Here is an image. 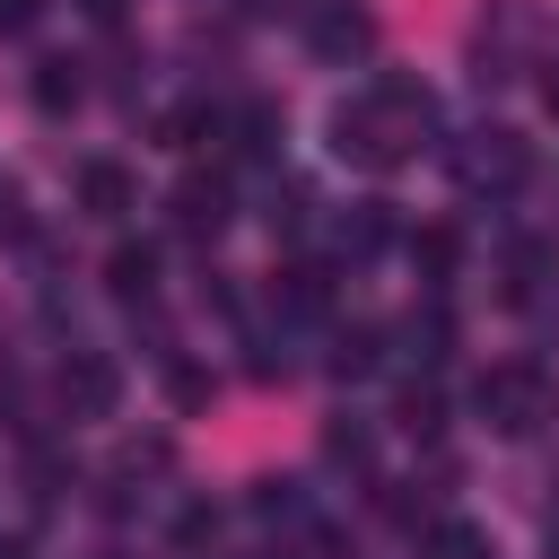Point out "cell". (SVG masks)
<instances>
[{"label": "cell", "mask_w": 559, "mask_h": 559, "mask_svg": "<svg viewBox=\"0 0 559 559\" xmlns=\"http://www.w3.org/2000/svg\"><path fill=\"white\" fill-rule=\"evenodd\" d=\"M323 445H332V463H367V454H376V445H367V428H349V419H341Z\"/></svg>", "instance_id": "9a60e30c"}, {"label": "cell", "mask_w": 559, "mask_h": 559, "mask_svg": "<svg viewBox=\"0 0 559 559\" xmlns=\"http://www.w3.org/2000/svg\"><path fill=\"white\" fill-rule=\"evenodd\" d=\"M44 17V0H0V35H26Z\"/></svg>", "instance_id": "2e32d148"}, {"label": "cell", "mask_w": 559, "mask_h": 559, "mask_svg": "<svg viewBox=\"0 0 559 559\" xmlns=\"http://www.w3.org/2000/svg\"><path fill=\"white\" fill-rule=\"evenodd\" d=\"M166 218H175L183 236H218V227H227V183H218V175H183V183L166 192Z\"/></svg>", "instance_id": "277c9868"}, {"label": "cell", "mask_w": 559, "mask_h": 559, "mask_svg": "<svg viewBox=\"0 0 559 559\" xmlns=\"http://www.w3.org/2000/svg\"><path fill=\"white\" fill-rule=\"evenodd\" d=\"M542 96H550V114H559V79H550V87H542Z\"/></svg>", "instance_id": "ffe728a7"}, {"label": "cell", "mask_w": 559, "mask_h": 559, "mask_svg": "<svg viewBox=\"0 0 559 559\" xmlns=\"http://www.w3.org/2000/svg\"><path fill=\"white\" fill-rule=\"evenodd\" d=\"M550 559H559V550H550Z\"/></svg>", "instance_id": "7402d4cb"}, {"label": "cell", "mask_w": 559, "mask_h": 559, "mask_svg": "<svg viewBox=\"0 0 559 559\" xmlns=\"http://www.w3.org/2000/svg\"><path fill=\"white\" fill-rule=\"evenodd\" d=\"M131 201H140V183H131L114 157H87V166H79V210H87V218H122Z\"/></svg>", "instance_id": "5b68a950"}, {"label": "cell", "mask_w": 559, "mask_h": 559, "mask_svg": "<svg viewBox=\"0 0 559 559\" xmlns=\"http://www.w3.org/2000/svg\"><path fill=\"white\" fill-rule=\"evenodd\" d=\"M376 44V26L358 17V9H332V17H314V52L323 61H349V52H367Z\"/></svg>", "instance_id": "52a82bcc"}, {"label": "cell", "mask_w": 559, "mask_h": 559, "mask_svg": "<svg viewBox=\"0 0 559 559\" xmlns=\"http://www.w3.org/2000/svg\"><path fill=\"white\" fill-rule=\"evenodd\" d=\"M384 236H393V218H384V201H358V218H341V245H349V253H376Z\"/></svg>", "instance_id": "7c38bea8"}, {"label": "cell", "mask_w": 559, "mask_h": 559, "mask_svg": "<svg viewBox=\"0 0 559 559\" xmlns=\"http://www.w3.org/2000/svg\"><path fill=\"white\" fill-rule=\"evenodd\" d=\"M480 411H489L498 437H533V428L559 411V384H550L542 367L515 358V367H489V376H480Z\"/></svg>", "instance_id": "7a4b0ae2"}, {"label": "cell", "mask_w": 559, "mask_h": 559, "mask_svg": "<svg viewBox=\"0 0 559 559\" xmlns=\"http://www.w3.org/2000/svg\"><path fill=\"white\" fill-rule=\"evenodd\" d=\"M79 9H87L96 26H114V17H122V0H79Z\"/></svg>", "instance_id": "d6986e66"}, {"label": "cell", "mask_w": 559, "mask_h": 559, "mask_svg": "<svg viewBox=\"0 0 559 559\" xmlns=\"http://www.w3.org/2000/svg\"><path fill=\"white\" fill-rule=\"evenodd\" d=\"M428 559H489V533L463 524V515H445V524H428Z\"/></svg>", "instance_id": "9c48e42d"}, {"label": "cell", "mask_w": 559, "mask_h": 559, "mask_svg": "<svg viewBox=\"0 0 559 559\" xmlns=\"http://www.w3.org/2000/svg\"><path fill=\"white\" fill-rule=\"evenodd\" d=\"M61 393H70L79 411H114V393H122V376H114V358H87V349H79V358L61 367Z\"/></svg>", "instance_id": "8992f818"}, {"label": "cell", "mask_w": 559, "mask_h": 559, "mask_svg": "<svg viewBox=\"0 0 559 559\" xmlns=\"http://www.w3.org/2000/svg\"><path fill=\"white\" fill-rule=\"evenodd\" d=\"M105 280H114V297H148V288H157V253H148V245H114Z\"/></svg>", "instance_id": "ba28073f"}, {"label": "cell", "mask_w": 559, "mask_h": 559, "mask_svg": "<svg viewBox=\"0 0 559 559\" xmlns=\"http://www.w3.org/2000/svg\"><path fill=\"white\" fill-rule=\"evenodd\" d=\"M332 367H341V376H367V367H376V323H349V332L332 341Z\"/></svg>", "instance_id": "4fadbf2b"}, {"label": "cell", "mask_w": 559, "mask_h": 559, "mask_svg": "<svg viewBox=\"0 0 559 559\" xmlns=\"http://www.w3.org/2000/svg\"><path fill=\"white\" fill-rule=\"evenodd\" d=\"M411 253H419V262H428V271H445V262H454V236H445V227H437V236H419V245H411Z\"/></svg>", "instance_id": "e0dca14e"}, {"label": "cell", "mask_w": 559, "mask_h": 559, "mask_svg": "<svg viewBox=\"0 0 559 559\" xmlns=\"http://www.w3.org/2000/svg\"><path fill=\"white\" fill-rule=\"evenodd\" d=\"M437 122V96L428 87H411V79H384V87H367L358 105H341L332 114V148L341 157H358V166H402L411 157V140Z\"/></svg>", "instance_id": "6da1fadb"}, {"label": "cell", "mask_w": 559, "mask_h": 559, "mask_svg": "<svg viewBox=\"0 0 559 559\" xmlns=\"http://www.w3.org/2000/svg\"><path fill=\"white\" fill-rule=\"evenodd\" d=\"M402 428H419V437L437 428V393H428V384H411V393H402Z\"/></svg>", "instance_id": "5bb4252c"}, {"label": "cell", "mask_w": 559, "mask_h": 559, "mask_svg": "<svg viewBox=\"0 0 559 559\" xmlns=\"http://www.w3.org/2000/svg\"><path fill=\"white\" fill-rule=\"evenodd\" d=\"M524 175H533V148H524L515 131H480V140L463 148V183H472V192H515Z\"/></svg>", "instance_id": "3957f363"}, {"label": "cell", "mask_w": 559, "mask_h": 559, "mask_svg": "<svg viewBox=\"0 0 559 559\" xmlns=\"http://www.w3.org/2000/svg\"><path fill=\"white\" fill-rule=\"evenodd\" d=\"M0 559H26V550H17V542H0Z\"/></svg>", "instance_id": "44dd1931"}, {"label": "cell", "mask_w": 559, "mask_h": 559, "mask_svg": "<svg viewBox=\"0 0 559 559\" xmlns=\"http://www.w3.org/2000/svg\"><path fill=\"white\" fill-rule=\"evenodd\" d=\"M175 533H183V542H210V533H218V507H183V524H175Z\"/></svg>", "instance_id": "ac0fdd59"}, {"label": "cell", "mask_w": 559, "mask_h": 559, "mask_svg": "<svg viewBox=\"0 0 559 559\" xmlns=\"http://www.w3.org/2000/svg\"><path fill=\"white\" fill-rule=\"evenodd\" d=\"M35 105H44V114L79 105V61H35Z\"/></svg>", "instance_id": "8fae6325"}, {"label": "cell", "mask_w": 559, "mask_h": 559, "mask_svg": "<svg viewBox=\"0 0 559 559\" xmlns=\"http://www.w3.org/2000/svg\"><path fill=\"white\" fill-rule=\"evenodd\" d=\"M280 131H288V122H280V105H245V114H236V148H245V157H271V148H280Z\"/></svg>", "instance_id": "30bf717a"}]
</instances>
